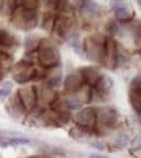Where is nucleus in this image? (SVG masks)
<instances>
[{
  "label": "nucleus",
  "instance_id": "f257e3e1",
  "mask_svg": "<svg viewBox=\"0 0 141 158\" xmlns=\"http://www.w3.org/2000/svg\"><path fill=\"white\" fill-rule=\"evenodd\" d=\"M38 58H39V62L44 68L57 66L60 62V55H58L57 48L55 45H52L49 42H45V40L40 42Z\"/></svg>",
  "mask_w": 141,
  "mask_h": 158
},
{
  "label": "nucleus",
  "instance_id": "f03ea898",
  "mask_svg": "<svg viewBox=\"0 0 141 158\" xmlns=\"http://www.w3.org/2000/svg\"><path fill=\"white\" fill-rule=\"evenodd\" d=\"M85 53L93 61H101L105 56V39L101 35H92L85 39Z\"/></svg>",
  "mask_w": 141,
  "mask_h": 158
},
{
  "label": "nucleus",
  "instance_id": "7ed1b4c3",
  "mask_svg": "<svg viewBox=\"0 0 141 158\" xmlns=\"http://www.w3.org/2000/svg\"><path fill=\"white\" fill-rule=\"evenodd\" d=\"M15 22L22 30H32L38 23V12L36 9H25L15 13Z\"/></svg>",
  "mask_w": 141,
  "mask_h": 158
},
{
  "label": "nucleus",
  "instance_id": "20e7f679",
  "mask_svg": "<svg viewBox=\"0 0 141 158\" xmlns=\"http://www.w3.org/2000/svg\"><path fill=\"white\" fill-rule=\"evenodd\" d=\"M111 9L114 10L115 18L119 22H130L135 17V12L123 0H114L111 3Z\"/></svg>",
  "mask_w": 141,
  "mask_h": 158
},
{
  "label": "nucleus",
  "instance_id": "39448f33",
  "mask_svg": "<svg viewBox=\"0 0 141 158\" xmlns=\"http://www.w3.org/2000/svg\"><path fill=\"white\" fill-rule=\"evenodd\" d=\"M18 98L21 101L23 109L32 110L38 104V95L34 87L31 85H26V87L19 88L18 91Z\"/></svg>",
  "mask_w": 141,
  "mask_h": 158
},
{
  "label": "nucleus",
  "instance_id": "423d86ee",
  "mask_svg": "<svg viewBox=\"0 0 141 158\" xmlns=\"http://www.w3.org/2000/svg\"><path fill=\"white\" fill-rule=\"evenodd\" d=\"M34 68H32L31 64L27 62H19L16 65L15 70H13V78L15 81L19 84H23L26 82H29L32 79V75H34Z\"/></svg>",
  "mask_w": 141,
  "mask_h": 158
},
{
  "label": "nucleus",
  "instance_id": "0eeeda50",
  "mask_svg": "<svg viewBox=\"0 0 141 158\" xmlns=\"http://www.w3.org/2000/svg\"><path fill=\"white\" fill-rule=\"evenodd\" d=\"M75 122L78 123V126L89 128L93 127L97 122V113L93 108H85L82 109L79 113L75 115Z\"/></svg>",
  "mask_w": 141,
  "mask_h": 158
},
{
  "label": "nucleus",
  "instance_id": "6e6552de",
  "mask_svg": "<svg viewBox=\"0 0 141 158\" xmlns=\"http://www.w3.org/2000/svg\"><path fill=\"white\" fill-rule=\"evenodd\" d=\"M106 57V64L107 68H110L111 70L115 69L117 65V58H118V47L115 42L113 39H107L105 40V56Z\"/></svg>",
  "mask_w": 141,
  "mask_h": 158
},
{
  "label": "nucleus",
  "instance_id": "1a4fd4ad",
  "mask_svg": "<svg viewBox=\"0 0 141 158\" xmlns=\"http://www.w3.org/2000/svg\"><path fill=\"white\" fill-rule=\"evenodd\" d=\"M118 117H119V114L117 110H114L111 108H105L98 111L97 122L104 127H111L118 121Z\"/></svg>",
  "mask_w": 141,
  "mask_h": 158
},
{
  "label": "nucleus",
  "instance_id": "9d476101",
  "mask_svg": "<svg viewBox=\"0 0 141 158\" xmlns=\"http://www.w3.org/2000/svg\"><path fill=\"white\" fill-rule=\"evenodd\" d=\"M78 6L85 17H96L100 15V5L93 0H78Z\"/></svg>",
  "mask_w": 141,
  "mask_h": 158
},
{
  "label": "nucleus",
  "instance_id": "9b49d317",
  "mask_svg": "<svg viewBox=\"0 0 141 158\" xmlns=\"http://www.w3.org/2000/svg\"><path fill=\"white\" fill-rule=\"evenodd\" d=\"M71 25H73V18L71 17H64V16H58L56 18V22H55V32L61 36V38H65L66 35L69 34V31L71 29Z\"/></svg>",
  "mask_w": 141,
  "mask_h": 158
},
{
  "label": "nucleus",
  "instance_id": "f8f14e48",
  "mask_svg": "<svg viewBox=\"0 0 141 158\" xmlns=\"http://www.w3.org/2000/svg\"><path fill=\"white\" fill-rule=\"evenodd\" d=\"M83 85H84V79L82 74H80V71L79 73H73L65 79V89L68 92H78Z\"/></svg>",
  "mask_w": 141,
  "mask_h": 158
},
{
  "label": "nucleus",
  "instance_id": "ddd939ff",
  "mask_svg": "<svg viewBox=\"0 0 141 158\" xmlns=\"http://www.w3.org/2000/svg\"><path fill=\"white\" fill-rule=\"evenodd\" d=\"M80 74H82V77L84 79V83L89 84V85H96L97 82L100 81V78L102 77L96 68H92V66L82 69L80 70Z\"/></svg>",
  "mask_w": 141,
  "mask_h": 158
},
{
  "label": "nucleus",
  "instance_id": "4468645a",
  "mask_svg": "<svg viewBox=\"0 0 141 158\" xmlns=\"http://www.w3.org/2000/svg\"><path fill=\"white\" fill-rule=\"evenodd\" d=\"M130 101L133 110H135L136 115L139 117V119L141 121V92H135L131 91L130 94Z\"/></svg>",
  "mask_w": 141,
  "mask_h": 158
},
{
  "label": "nucleus",
  "instance_id": "2eb2a0df",
  "mask_svg": "<svg viewBox=\"0 0 141 158\" xmlns=\"http://www.w3.org/2000/svg\"><path fill=\"white\" fill-rule=\"evenodd\" d=\"M113 84H114L113 79L110 77H101L100 81L97 82V84H96V88H97V91L100 92V94L105 95L113 88Z\"/></svg>",
  "mask_w": 141,
  "mask_h": 158
},
{
  "label": "nucleus",
  "instance_id": "dca6fc26",
  "mask_svg": "<svg viewBox=\"0 0 141 158\" xmlns=\"http://www.w3.org/2000/svg\"><path fill=\"white\" fill-rule=\"evenodd\" d=\"M56 15H53L52 12H45V15L43 16V21H42V27L47 31H52L55 27V22H56Z\"/></svg>",
  "mask_w": 141,
  "mask_h": 158
},
{
  "label": "nucleus",
  "instance_id": "f3484780",
  "mask_svg": "<svg viewBox=\"0 0 141 158\" xmlns=\"http://www.w3.org/2000/svg\"><path fill=\"white\" fill-rule=\"evenodd\" d=\"M61 104L65 106V109H68V110H78L82 108V105H83V102L80 101L78 97H66L61 101Z\"/></svg>",
  "mask_w": 141,
  "mask_h": 158
},
{
  "label": "nucleus",
  "instance_id": "a211bd4d",
  "mask_svg": "<svg viewBox=\"0 0 141 158\" xmlns=\"http://www.w3.org/2000/svg\"><path fill=\"white\" fill-rule=\"evenodd\" d=\"M16 44V38L10 32L5 30H0V45L3 47H12Z\"/></svg>",
  "mask_w": 141,
  "mask_h": 158
},
{
  "label": "nucleus",
  "instance_id": "6ab92c4d",
  "mask_svg": "<svg viewBox=\"0 0 141 158\" xmlns=\"http://www.w3.org/2000/svg\"><path fill=\"white\" fill-rule=\"evenodd\" d=\"M61 84V74H53L52 77L48 78V81H47V88H49V89H53V88H56L58 87V85Z\"/></svg>",
  "mask_w": 141,
  "mask_h": 158
},
{
  "label": "nucleus",
  "instance_id": "aec40b11",
  "mask_svg": "<svg viewBox=\"0 0 141 158\" xmlns=\"http://www.w3.org/2000/svg\"><path fill=\"white\" fill-rule=\"evenodd\" d=\"M40 43V40L38 38L35 36H27L26 38V40H25V47L27 51H32V49H35L38 47V44Z\"/></svg>",
  "mask_w": 141,
  "mask_h": 158
},
{
  "label": "nucleus",
  "instance_id": "412c9836",
  "mask_svg": "<svg viewBox=\"0 0 141 158\" xmlns=\"http://www.w3.org/2000/svg\"><path fill=\"white\" fill-rule=\"evenodd\" d=\"M21 5L25 9H36L40 5V0H21Z\"/></svg>",
  "mask_w": 141,
  "mask_h": 158
},
{
  "label": "nucleus",
  "instance_id": "4be33fe9",
  "mask_svg": "<svg viewBox=\"0 0 141 158\" xmlns=\"http://www.w3.org/2000/svg\"><path fill=\"white\" fill-rule=\"evenodd\" d=\"M6 12L8 15H15L16 10H17V6H18V2L17 0H6Z\"/></svg>",
  "mask_w": 141,
  "mask_h": 158
},
{
  "label": "nucleus",
  "instance_id": "5701e85b",
  "mask_svg": "<svg viewBox=\"0 0 141 158\" xmlns=\"http://www.w3.org/2000/svg\"><path fill=\"white\" fill-rule=\"evenodd\" d=\"M128 141H130V137L127 134H120L117 136V144L119 147H126L128 144Z\"/></svg>",
  "mask_w": 141,
  "mask_h": 158
},
{
  "label": "nucleus",
  "instance_id": "b1692460",
  "mask_svg": "<svg viewBox=\"0 0 141 158\" xmlns=\"http://www.w3.org/2000/svg\"><path fill=\"white\" fill-rule=\"evenodd\" d=\"M44 2V5L47 6V8L49 9H56L57 5L61 3V0H43Z\"/></svg>",
  "mask_w": 141,
  "mask_h": 158
},
{
  "label": "nucleus",
  "instance_id": "393cba45",
  "mask_svg": "<svg viewBox=\"0 0 141 158\" xmlns=\"http://www.w3.org/2000/svg\"><path fill=\"white\" fill-rule=\"evenodd\" d=\"M91 145L95 147L96 149H100V150H104L105 149V144L101 143V141H93V143H91Z\"/></svg>",
  "mask_w": 141,
  "mask_h": 158
},
{
  "label": "nucleus",
  "instance_id": "a878e982",
  "mask_svg": "<svg viewBox=\"0 0 141 158\" xmlns=\"http://www.w3.org/2000/svg\"><path fill=\"white\" fill-rule=\"evenodd\" d=\"M2 88H4V89H6V91L10 92V89H12V83H10V82H4L3 85H2Z\"/></svg>",
  "mask_w": 141,
  "mask_h": 158
},
{
  "label": "nucleus",
  "instance_id": "bb28decb",
  "mask_svg": "<svg viewBox=\"0 0 141 158\" xmlns=\"http://www.w3.org/2000/svg\"><path fill=\"white\" fill-rule=\"evenodd\" d=\"M8 95H9V91H6L4 88L0 89V98H4V97H6Z\"/></svg>",
  "mask_w": 141,
  "mask_h": 158
},
{
  "label": "nucleus",
  "instance_id": "cd10ccee",
  "mask_svg": "<svg viewBox=\"0 0 141 158\" xmlns=\"http://www.w3.org/2000/svg\"><path fill=\"white\" fill-rule=\"evenodd\" d=\"M91 158H107L106 156H101V154H91Z\"/></svg>",
  "mask_w": 141,
  "mask_h": 158
},
{
  "label": "nucleus",
  "instance_id": "c85d7f7f",
  "mask_svg": "<svg viewBox=\"0 0 141 158\" xmlns=\"http://www.w3.org/2000/svg\"><path fill=\"white\" fill-rule=\"evenodd\" d=\"M4 3H5V0H0V9L3 8V5H4Z\"/></svg>",
  "mask_w": 141,
  "mask_h": 158
},
{
  "label": "nucleus",
  "instance_id": "c756f323",
  "mask_svg": "<svg viewBox=\"0 0 141 158\" xmlns=\"http://www.w3.org/2000/svg\"><path fill=\"white\" fill-rule=\"evenodd\" d=\"M2 78H3V70H2V66H0V81H2Z\"/></svg>",
  "mask_w": 141,
  "mask_h": 158
},
{
  "label": "nucleus",
  "instance_id": "7c9ffc66",
  "mask_svg": "<svg viewBox=\"0 0 141 158\" xmlns=\"http://www.w3.org/2000/svg\"><path fill=\"white\" fill-rule=\"evenodd\" d=\"M137 5H139V8L141 9V0H137Z\"/></svg>",
  "mask_w": 141,
  "mask_h": 158
},
{
  "label": "nucleus",
  "instance_id": "2f4dec72",
  "mask_svg": "<svg viewBox=\"0 0 141 158\" xmlns=\"http://www.w3.org/2000/svg\"><path fill=\"white\" fill-rule=\"evenodd\" d=\"M17 2H18V3H21V0H17Z\"/></svg>",
  "mask_w": 141,
  "mask_h": 158
}]
</instances>
